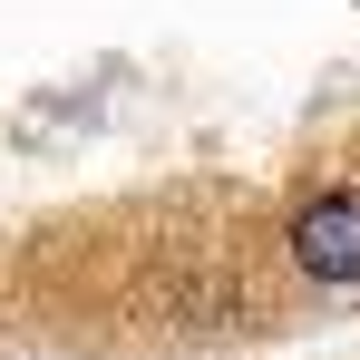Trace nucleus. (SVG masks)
I'll return each mask as SVG.
<instances>
[{"label":"nucleus","mask_w":360,"mask_h":360,"mask_svg":"<svg viewBox=\"0 0 360 360\" xmlns=\"http://www.w3.org/2000/svg\"><path fill=\"white\" fill-rule=\"evenodd\" d=\"M292 263L311 283H360V185L341 195H311L292 214Z\"/></svg>","instance_id":"nucleus-1"}]
</instances>
